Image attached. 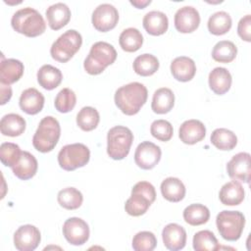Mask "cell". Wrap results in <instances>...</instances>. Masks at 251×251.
Instances as JSON below:
<instances>
[{"label": "cell", "mask_w": 251, "mask_h": 251, "mask_svg": "<svg viewBox=\"0 0 251 251\" xmlns=\"http://www.w3.org/2000/svg\"><path fill=\"white\" fill-rule=\"evenodd\" d=\"M147 96V88L142 83L135 81L118 88L114 99L116 106L122 113L127 116H133L145 104Z\"/></svg>", "instance_id": "1"}, {"label": "cell", "mask_w": 251, "mask_h": 251, "mask_svg": "<svg viewBox=\"0 0 251 251\" xmlns=\"http://www.w3.org/2000/svg\"><path fill=\"white\" fill-rule=\"evenodd\" d=\"M12 27L27 37H35L46 29V24L41 14L30 7L18 10L11 19Z\"/></svg>", "instance_id": "2"}, {"label": "cell", "mask_w": 251, "mask_h": 251, "mask_svg": "<svg viewBox=\"0 0 251 251\" xmlns=\"http://www.w3.org/2000/svg\"><path fill=\"white\" fill-rule=\"evenodd\" d=\"M116 58L117 51L113 45L105 41H98L91 46L89 54L84 60L83 68L89 75H99L112 65Z\"/></svg>", "instance_id": "3"}, {"label": "cell", "mask_w": 251, "mask_h": 251, "mask_svg": "<svg viewBox=\"0 0 251 251\" xmlns=\"http://www.w3.org/2000/svg\"><path fill=\"white\" fill-rule=\"evenodd\" d=\"M61 135L59 122L52 116L44 117L38 125V127L32 137L33 147L41 152L52 151L57 145Z\"/></svg>", "instance_id": "4"}, {"label": "cell", "mask_w": 251, "mask_h": 251, "mask_svg": "<svg viewBox=\"0 0 251 251\" xmlns=\"http://www.w3.org/2000/svg\"><path fill=\"white\" fill-rule=\"evenodd\" d=\"M155 199V187L148 181H139L132 187L131 195L126 201L125 210L130 216H141L147 212Z\"/></svg>", "instance_id": "5"}, {"label": "cell", "mask_w": 251, "mask_h": 251, "mask_svg": "<svg viewBox=\"0 0 251 251\" xmlns=\"http://www.w3.org/2000/svg\"><path fill=\"white\" fill-rule=\"evenodd\" d=\"M133 133L124 126L112 127L107 134V153L113 160H123L130 150Z\"/></svg>", "instance_id": "6"}, {"label": "cell", "mask_w": 251, "mask_h": 251, "mask_svg": "<svg viewBox=\"0 0 251 251\" xmlns=\"http://www.w3.org/2000/svg\"><path fill=\"white\" fill-rule=\"evenodd\" d=\"M81 44L80 33L75 29H69L54 41L50 48V54L54 60L66 63L79 50Z\"/></svg>", "instance_id": "7"}, {"label": "cell", "mask_w": 251, "mask_h": 251, "mask_svg": "<svg viewBox=\"0 0 251 251\" xmlns=\"http://www.w3.org/2000/svg\"><path fill=\"white\" fill-rule=\"evenodd\" d=\"M218 230L227 241H236L240 238L245 226V217L239 211L220 212L216 218Z\"/></svg>", "instance_id": "8"}, {"label": "cell", "mask_w": 251, "mask_h": 251, "mask_svg": "<svg viewBox=\"0 0 251 251\" xmlns=\"http://www.w3.org/2000/svg\"><path fill=\"white\" fill-rule=\"evenodd\" d=\"M90 158L89 149L82 143L65 145L58 153V163L65 171H75L85 166Z\"/></svg>", "instance_id": "9"}, {"label": "cell", "mask_w": 251, "mask_h": 251, "mask_svg": "<svg viewBox=\"0 0 251 251\" xmlns=\"http://www.w3.org/2000/svg\"><path fill=\"white\" fill-rule=\"evenodd\" d=\"M92 25L98 31L106 32L113 29L119 21L118 10L111 4H100L92 13Z\"/></svg>", "instance_id": "10"}, {"label": "cell", "mask_w": 251, "mask_h": 251, "mask_svg": "<svg viewBox=\"0 0 251 251\" xmlns=\"http://www.w3.org/2000/svg\"><path fill=\"white\" fill-rule=\"evenodd\" d=\"M63 234L69 243L82 245L89 238V226L82 219L73 217L64 223Z\"/></svg>", "instance_id": "11"}, {"label": "cell", "mask_w": 251, "mask_h": 251, "mask_svg": "<svg viewBox=\"0 0 251 251\" xmlns=\"http://www.w3.org/2000/svg\"><path fill=\"white\" fill-rule=\"evenodd\" d=\"M161 155L162 151L158 145L150 141H143L135 149L134 162L143 170H151L160 162Z\"/></svg>", "instance_id": "12"}, {"label": "cell", "mask_w": 251, "mask_h": 251, "mask_svg": "<svg viewBox=\"0 0 251 251\" xmlns=\"http://www.w3.org/2000/svg\"><path fill=\"white\" fill-rule=\"evenodd\" d=\"M226 171L228 176L233 180L249 183L251 175L250 154L247 152L235 154L226 164Z\"/></svg>", "instance_id": "13"}, {"label": "cell", "mask_w": 251, "mask_h": 251, "mask_svg": "<svg viewBox=\"0 0 251 251\" xmlns=\"http://www.w3.org/2000/svg\"><path fill=\"white\" fill-rule=\"evenodd\" d=\"M39 229L31 225L20 226L14 233V245L19 251H32L40 243Z\"/></svg>", "instance_id": "14"}, {"label": "cell", "mask_w": 251, "mask_h": 251, "mask_svg": "<svg viewBox=\"0 0 251 251\" xmlns=\"http://www.w3.org/2000/svg\"><path fill=\"white\" fill-rule=\"evenodd\" d=\"M200 24L199 12L192 6L179 8L175 15V26L181 33H189L197 29Z\"/></svg>", "instance_id": "15"}, {"label": "cell", "mask_w": 251, "mask_h": 251, "mask_svg": "<svg viewBox=\"0 0 251 251\" xmlns=\"http://www.w3.org/2000/svg\"><path fill=\"white\" fill-rule=\"evenodd\" d=\"M162 238L167 249L177 251L185 246L186 231L181 226L172 223L163 228Z\"/></svg>", "instance_id": "16"}, {"label": "cell", "mask_w": 251, "mask_h": 251, "mask_svg": "<svg viewBox=\"0 0 251 251\" xmlns=\"http://www.w3.org/2000/svg\"><path fill=\"white\" fill-rule=\"evenodd\" d=\"M206 135V127L204 124L198 120H188L181 124L178 136L180 140L185 144H195L202 139H204Z\"/></svg>", "instance_id": "17"}, {"label": "cell", "mask_w": 251, "mask_h": 251, "mask_svg": "<svg viewBox=\"0 0 251 251\" xmlns=\"http://www.w3.org/2000/svg\"><path fill=\"white\" fill-rule=\"evenodd\" d=\"M171 73L176 80L186 82L194 77L196 73V65L189 57H176L171 63Z\"/></svg>", "instance_id": "18"}, {"label": "cell", "mask_w": 251, "mask_h": 251, "mask_svg": "<svg viewBox=\"0 0 251 251\" xmlns=\"http://www.w3.org/2000/svg\"><path fill=\"white\" fill-rule=\"evenodd\" d=\"M48 25L53 30L65 26L71 19V10L65 3H55L49 6L45 12Z\"/></svg>", "instance_id": "19"}, {"label": "cell", "mask_w": 251, "mask_h": 251, "mask_svg": "<svg viewBox=\"0 0 251 251\" xmlns=\"http://www.w3.org/2000/svg\"><path fill=\"white\" fill-rule=\"evenodd\" d=\"M19 104L25 113L35 115L39 113L44 106V96L36 88L30 87L22 92Z\"/></svg>", "instance_id": "20"}, {"label": "cell", "mask_w": 251, "mask_h": 251, "mask_svg": "<svg viewBox=\"0 0 251 251\" xmlns=\"http://www.w3.org/2000/svg\"><path fill=\"white\" fill-rule=\"evenodd\" d=\"M38 164L35 157L27 151H22L21 158L11 169L18 178L26 180L35 176Z\"/></svg>", "instance_id": "21"}, {"label": "cell", "mask_w": 251, "mask_h": 251, "mask_svg": "<svg viewBox=\"0 0 251 251\" xmlns=\"http://www.w3.org/2000/svg\"><path fill=\"white\" fill-rule=\"evenodd\" d=\"M24 64L17 59H4L0 65V83L10 85L24 75Z\"/></svg>", "instance_id": "22"}, {"label": "cell", "mask_w": 251, "mask_h": 251, "mask_svg": "<svg viewBox=\"0 0 251 251\" xmlns=\"http://www.w3.org/2000/svg\"><path fill=\"white\" fill-rule=\"evenodd\" d=\"M209 86L212 91L218 95L226 93L231 86V75L226 69L222 67L215 68L209 74Z\"/></svg>", "instance_id": "23"}, {"label": "cell", "mask_w": 251, "mask_h": 251, "mask_svg": "<svg viewBox=\"0 0 251 251\" xmlns=\"http://www.w3.org/2000/svg\"><path fill=\"white\" fill-rule=\"evenodd\" d=\"M245 196L243 186L236 180H231L225 183L219 193L220 201L226 206L239 205Z\"/></svg>", "instance_id": "24"}, {"label": "cell", "mask_w": 251, "mask_h": 251, "mask_svg": "<svg viewBox=\"0 0 251 251\" xmlns=\"http://www.w3.org/2000/svg\"><path fill=\"white\" fill-rule=\"evenodd\" d=\"M143 27L151 35L164 34L169 26L168 17L160 11H151L143 18Z\"/></svg>", "instance_id": "25"}, {"label": "cell", "mask_w": 251, "mask_h": 251, "mask_svg": "<svg viewBox=\"0 0 251 251\" xmlns=\"http://www.w3.org/2000/svg\"><path fill=\"white\" fill-rule=\"evenodd\" d=\"M161 192L165 199L170 202H179L185 196V186L177 177H167L161 183Z\"/></svg>", "instance_id": "26"}, {"label": "cell", "mask_w": 251, "mask_h": 251, "mask_svg": "<svg viewBox=\"0 0 251 251\" xmlns=\"http://www.w3.org/2000/svg\"><path fill=\"white\" fill-rule=\"evenodd\" d=\"M174 104V92L170 88L162 87L154 92L151 108L156 114H167L173 109Z\"/></svg>", "instance_id": "27"}, {"label": "cell", "mask_w": 251, "mask_h": 251, "mask_svg": "<svg viewBox=\"0 0 251 251\" xmlns=\"http://www.w3.org/2000/svg\"><path fill=\"white\" fill-rule=\"evenodd\" d=\"M25 129V119L18 114H7L0 121V130L6 136H19L24 133Z\"/></svg>", "instance_id": "28"}, {"label": "cell", "mask_w": 251, "mask_h": 251, "mask_svg": "<svg viewBox=\"0 0 251 251\" xmlns=\"http://www.w3.org/2000/svg\"><path fill=\"white\" fill-rule=\"evenodd\" d=\"M62 79L61 71L51 65H43L37 72V81L46 90H52L59 86Z\"/></svg>", "instance_id": "29"}, {"label": "cell", "mask_w": 251, "mask_h": 251, "mask_svg": "<svg viewBox=\"0 0 251 251\" xmlns=\"http://www.w3.org/2000/svg\"><path fill=\"white\" fill-rule=\"evenodd\" d=\"M119 43L124 51L135 52L142 46L143 36L137 28L128 27L124 29L120 34Z\"/></svg>", "instance_id": "30"}, {"label": "cell", "mask_w": 251, "mask_h": 251, "mask_svg": "<svg viewBox=\"0 0 251 251\" xmlns=\"http://www.w3.org/2000/svg\"><path fill=\"white\" fill-rule=\"evenodd\" d=\"M133 71L141 76L154 75L159 69V61L152 54H142L135 58L132 64Z\"/></svg>", "instance_id": "31"}, {"label": "cell", "mask_w": 251, "mask_h": 251, "mask_svg": "<svg viewBox=\"0 0 251 251\" xmlns=\"http://www.w3.org/2000/svg\"><path fill=\"white\" fill-rule=\"evenodd\" d=\"M210 218L209 209L202 204H191L183 211V219L190 226H201L206 224Z\"/></svg>", "instance_id": "32"}, {"label": "cell", "mask_w": 251, "mask_h": 251, "mask_svg": "<svg viewBox=\"0 0 251 251\" xmlns=\"http://www.w3.org/2000/svg\"><path fill=\"white\" fill-rule=\"evenodd\" d=\"M211 142L220 150H232L237 144V137L227 128H216L211 134Z\"/></svg>", "instance_id": "33"}, {"label": "cell", "mask_w": 251, "mask_h": 251, "mask_svg": "<svg viewBox=\"0 0 251 251\" xmlns=\"http://www.w3.org/2000/svg\"><path fill=\"white\" fill-rule=\"evenodd\" d=\"M231 18L225 11H219L210 16L208 20V29L212 34L223 35L231 27Z\"/></svg>", "instance_id": "34"}, {"label": "cell", "mask_w": 251, "mask_h": 251, "mask_svg": "<svg viewBox=\"0 0 251 251\" xmlns=\"http://www.w3.org/2000/svg\"><path fill=\"white\" fill-rule=\"evenodd\" d=\"M57 200L63 208L67 210H75L81 206L83 196L76 188L66 187L58 192Z\"/></svg>", "instance_id": "35"}, {"label": "cell", "mask_w": 251, "mask_h": 251, "mask_svg": "<svg viewBox=\"0 0 251 251\" xmlns=\"http://www.w3.org/2000/svg\"><path fill=\"white\" fill-rule=\"evenodd\" d=\"M192 243L196 251H216L221 247L215 234L207 229L196 232L193 236Z\"/></svg>", "instance_id": "36"}, {"label": "cell", "mask_w": 251, "mask_h": 251, "mask_svg": "<svg viewBox=\"0 0 251 251\" xmlns=\"http://www.w3.org/2000/svg\"><path fill=\"white\" fill-rule=\"evenodd\" d=\"M237 54V48L233 42L228 40L219 41L212 50V57L220 63H229L233 61Z\"/></svg>", "instance_id": "37"}, {"label": "cell", "mask_w": 251, "mask_h": 251, "mask_svg": "<svg viewBox=\"0 0 251 251\" xmlns=\"http://www.w3.org/2000/svg\"><path fill=\"white\" fill-rule=\"evenodd\" d=\"M100 121L98 111L90 106L83 107L76 115V124L84 131L96 128Z\"/></svg>", "instance_id": "38"}, {"label": "cell", "mask_w": 251, "mask_h": 251, "mask_svg": "<svg viewBox=\"0 0 251 251\" xmlns=\"http://www.w3.org/2000/svg\"><path fill=\"white\" fill-rule=\"evenodd\" d=\"M76 103V96L75 92L70 88H63L57 94L54 105L58 112L69 113L71 112Z\"/></svg>", "instance_id": "39"}, {"label": "cell", "mask_w": 251, "mask_h": 251, "mask_svg": "<svg viewBox=\"0 0 251 251\" xmlns=\"http://www.w3.org/2000/svg\"><path fill=\"white\" fill-rule=\"evenodd\" d=\"M22 150L16 143L4 142L0 146V160L6 167L12 168L19 161Z\"/></svg>", "instance_id": "40"}, {"label": "cell", "mask_w": 251, "mask_h": 251, "mask_svg": "<svg viewBox=\"0 0 251 251\" xmlns=\"http://www.w3.org/2000/svg\"><path fill=\"white\" fill-rule=\"evenodd\" d=\"M157 245V238L151 231L137 232L132 238V248L135 251H152Z\"/></svg>", "instance_id": "41"}, {"label": "cell", "mask_w": 251, "mask_h": 251, "mask_svg": "<svg viewBox=\"0 0 251 251\" xmlns=\"http://www.w3.org/2000/svg\"><path fill=\"white\" fill-rule=\"evenodd\" d=\"M151 134L160 141H169L173 137L174 129L170 122L166 120H156L150 126Z\"/></svg>", "instance_id": "42"}, {"label": "cell", "mask_w": 251, "mask_h": 251, "mask_svg": "<svg viewBox=\"0 0 251 251\" xmlns=\"http://www.w3.org/2000/svg\"><path fill=\"white\" fill-rule=\"evenodd\" d=\"M237 33L242 40L251 41V16L246 15L240 19L237 25Z\"/></svg>", "instance_id": "43"}, {"label": "cell", "mask_w": 251, "mask_h": 251, "mask_svg": "<svg viewBox=\"0 0 251 251\" xmlns=\"http://www.w3.org/2000/svg\"><path fill=\"white\" fill-rule=\"evenodd\" d=\"M1 85V105L6 104L12 97V88L10 87V85H6L3 83H0Z\"/></svg>", "instance_id": "44"}, {"label": "cell", "mask_w": 251, "mask_h": 251, "mask_svg": "<svg viewBox=\"0 0 251 251\" xmlns=\"http://www.w3.org/2000/svg\"><path fill=\"white\" fill-rule=\"evenodd\" d=\"M150 3H151V0H133V1H130V4L133 5L134 7L138 8V9H143L147 5H149Z\"/></svg>", "instance_id": "45"}]
</instances>
